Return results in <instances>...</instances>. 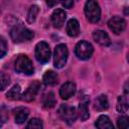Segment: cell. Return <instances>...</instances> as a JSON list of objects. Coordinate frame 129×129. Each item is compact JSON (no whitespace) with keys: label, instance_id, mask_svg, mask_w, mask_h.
I'll return each instance as SVG.
<instances>
[{"label":"cell","instance_id":"obj_22","mask_svg":"<svg viewBox=\"0 0 129 129\" xmlns=\"http://www.w3.org/2000/svg\"><path fill=\"white\" fill-rule=\"evenodd\" d=\"M117 110L120 113H126L128 111V102H127L126 97H124V96H119L118 97Z\"/></svg>","mask_w":129,"mask_h":129},{"label":"cell","instance_id":"obj_26","mask_svg":"<svg viewBox=\"0 0 129 129\" xmlns=\"http://www.w3.org/2000/svg\"><path fill=\"white\" fill-rule=\"evenodd\" d=\"M7 53V42L3 36H0V58Z\"/></svg>","mask_w":129,"mask_h":129},{"label":"cell","instance_id":"obj_25","mask_svg":"<svg viewBox=\"0 0 129 129\" xmlns=\"http://www.w3.org/2000/svg\"><path fill=\"white\" fill-rule=\"evenodd\" d=\"M117 126L118 128H121V129H127L129 127V119L127 116H121L118 118V121H117Z\"/></svg>","mask_w":129,"mask_h":129},{"label":"cell","instance_id":"obj_21","mask_svg":"<svg viewBox=\"0 0 129 129\" xmlns=\"http://www.w3.org/2000/svg\"><path fill=\"white\" fill-rule=\"evenodd\" d=\"M39 12V8L37 5H32L30 6L28 12H27V16H26V20L28 23H33L36 19V16Z\"/></svg>","mask_w":129,"mask_h":129},{"label":"cell","instance_id":"obj_24","mask_svg":"<svg viewBox=\"0 0 129 129\" xmlns=\"http://www.w3.org/2000/svg\"><path fill=\"white\" fill-rule=\"evenodd\" d=\"M10 84V78L8 75L0 71V91L6 89V87Z\"/></svg>","mask_w":129,"mask_h":129},{"label":"cell","instance_id":"obj_5","mask_svg":"<svg viewBox=\"0 0 129 129\" xmlns=\"http://www.w3.org/2000/svg\"><path fill=\"white\" fill-rule=\"evenodd\" d=\"M58 115L59 117L61 118V120H63L66 123L68 124H73L77 117H78V114H77V111L74 107L72 106H69L67 104H61L58 108Z\"/></svg>","mask_w":129,"mask_h":129},{"label":"cell","instance_id":"obj_29","mask_svg":"<svg viewBox=\"0 0 129 129\" xmlns=\"http://www.w3.org/2000/svg\"><path fill=\"white\" fill-rule=\"evenodd\" d=\"M4 121H5V118L2 116V114H0V127L2 126V124H3Z\"/></svg>","mask_w":129,"mask_h":129},{"label":"cell","instance_id":"obj_7","mask_svg":"<svg viewBox=\"0 0 129 129\" xmlns=\"http://www.w3.org/2000/svg\"><path fill=\"white\" fill-rule=\"evenodd\" d=\"M35 57L40 63H45L50 58V48L45 41H40L35 46Z\"/></svg>","mask_w":129,"mask_h":129},{"label":"cell","instance_id":"obj_3","mask_svg":"<svg viewBox=\"0 0 129 129\" xmlns=\"http://www.w3.org/2000/svg\"><path fill=\"white\" fill-rule=\"evenodd\" d=\"M69 56V50L66 44L59 43L55 46L53 51V64L56 69H61L67 63Z\"/></svg>","mask_w":129,"mask_h":129},{"label":"cell","instance_id":"obj_17","mask_svg":"<svg viewBox=\"0 0 129 129\" xmlns=\"http://www.w3.org/2000/svg\"><path fill=\"white\" fill-rule=\"evenodd\" d=\"M42 81L46 86H54L58 82V76L53 71H46L42 77Z\"/></svg>","mask_w":129,"mask_h":129},{"label":"cell","instance_id":"obj_10","mask_svg":"<svg viewBox=\"0 0 129 129\" xmlns=\"http://www.w3.org/2000/svg\"><path fill=\"white\" fill-rule=\"evenodd\" d=\"M66 18H67V13L64 12V10L60 8L55 9L51 14V22L53 26L56 28H60L63 25Z\"/></svg>","mask_w":129,"mask_h":129},{"label":"cell","instance_id":"obj_18","mask_svg":"<svg viewBox=\"0 0 129 129\" xmlns=\"http://www.w3.org/2000/svg\"><path fill=\"white\" fill-rule=\"evenodd\" d=\"M96 126H97L98 128H100V129H112V128H114V126H113L111 120H110L109 117L106 116V115H101V116L97 119V121H96Z\"/></svg>","mask_w":129,"mask_h":129},{"label":"cell","instance_id":"obj_4","mask_svg":"<svg viewBox=\"0 0 129 129\" xmlns=\"http://www.w3.org/2000/svg\"><path fill=\"white\" fill-rule=\"evenodd\" d=\"M85 14L90 22H98L101 17V9L96 0H87L85 4Z\"/></svg>","mask_w":129,"mask_h":129},{"label":"cell","instance_id":"obj_16","mask_svg":"<svg viewBox=\"0 0 129 129\" xmlns=\"http://www.w3.org/2000/svg\"><path fill=\"white\" fill-rule=\"evenodd\" d=\"M94 108L97 111H105L109 108V101L106 95H100L94 101Z\"/></svg>","mask_w":129,"mask_h":129},{"label":"cell","instance_id":"obj_6","mask_svg":"<svg viewBox=\"0 0 129 129\" xmlns=\"http://www.w3.org/2000/svg\"><path fill=\"white\" fill-rule=\"evenodd\" d=\"M94 48L92 44L86 40H81L77 43L75 52L80 59H89L93 54Z\"/></svg>","mask_w":129,"mask_h":129},{"label":"cell","instance_id":"obj_9","mask_svg":"<svg viewBox=\"0 0 129 129\" xmlns=\"http://www.w3.org/2000/svg\"><path fill=\"white\" fill-rule=\"evenodd\" d=\"M108 26H109L110 30L113 31L115 34H120L121 32L124 31V29L126 27V21L122 17L114 16L109 20Z\"/></svg>","mask_w":129,"mask_h":129},{"label":"cell","instance_id":"obj_23","mask_svg":"<svg viewBox=\"0 0 129 129\" xmlns=\"http://www.w3.org/2000/svg\"><path fill=\"white\" fill-rule=\"evenodd\" d=\"M43 127L42 125V121L40 119H37V118H32L28 121L27 125H26V128L27 129H41Z\"/></svg>","mask_w":129,"mask_h":129},{"label":"cell","instance_id":"obj_15","mask_svg":"<svg viewBox=\"0 0 129 129\" xmlns=\"http://www.w3.org/2000/svg\"><path fill=\"white\" fill-rule=\"evenodd\" d=\"M66 30H67L68 35H70V36H72V37L78 36L79 33H80V23H79V21L77 19L69 20Z\"/></svg>","mask_w":129,"mask_h":129},{"label":"cell","instance_id":"obj_2","mask_svg":"<svg viewBox=\"0 0 129 129\" xmlns=\"http://www.w3.org/2000/svg\"><path fill=\"white\" fill-rule=\"evenodd\" d=\"M15 71L20 73V74H24V75H32L34 72V68L32 64V61L30 60V58L25 55V54H19L15 60V64H14Z\"/></svg>","mask_w":129,"mask_h":129},{"label":"cell","instance_id":"obj_13","mask_svg":"<svg viewBox=\"0 0 129 129\" xmlns=\"http://www.w3.org/2000/svg\"><path fill=\"white\" fill-rule=\"evenodd\" d=\"M93 38L98 44L102 46H109L111 44V39L109 35L103 30H95L93 32Z\"/></svg>","mask_w":129,"mask_h":129},{"label":"cell","instance_id":"obj_19","mask_svg":"<svg viewBox=\"0 0 129 129\" xmlns=\"http://www.w3.org/2000/svg\"><path fill=\"white\" fill-rule=\"evenodd\" d=\"M55 103H56V100H55L54 94L52 92H48L42 98V106L45 109H50V108L54 107Z\"/></svg>","mask_w":129,"mask_h":129},{"label":"cell","instance_id":"obj_28","mask_svg":"<svg viewBox=\"0 0 129 129\" xmlns=\"http://www.w3.org/2000/svg\"><path fill=\"white\" fill-rule=\"evenodd\" d=\"M45 2L49 7H53L54 5H56L59 2V0H45Z\"/></svg>","mask_w":129,"mask_h":129},{"label":"cell","instance_id":"obj_27","mask_svg":"<svg viewBox=\"0 0 129 129\" xmlns=\"http://www.w3.org/2000/svg\"><path fill=\"white\" fill-rule=\"evenodd\" d=\"M59 2L64 8H71L74 4V0H59Z\"/></svg>","mask_w":129,"mask_h":129},{"label":"cell","instance_id":"obj_20","mask_svg":"<svg viewBox=\"0 0 129 129\" xmlns=\"http://www.w3.org/2000/svg\"><path fill=\"white\" fill-rule=\"evenodd\" d=\"M6 97L7 99L11 100V101H16L19 100L21 97V88L19 85H14L7 93H6Z\"/></svg>","mask_w":129,"mask_h":129},{"label":"cell","instance_id":"obj_14","mask_svg":"<svg viewBox=\"0 0 129 129\" xmlns=\"http://www.w3.org/2000/svg\"><path fill=\"white\" fill-rule=\"evenodd\" d=\"M14 119L15 122L18 124H22L24 123V121H26L28 115H29V110L25 107H18L16 109H14Z\"/></svg>","mask_w":129,"mask_h":129},{"label":"cell","instance_id":"obj_11","mask_svg":"<svg viewBox=\"0 0 129 129\" xmlns=\"http://www.w3.org/2000/svg\"><path fill=\"white\" fill-rule=\"evenodd\" d=\"M78 113H79V117L83 121H85L89 118V116H90V113H89V98L87 96H83L81 98Z\"/></svg>","mask_w":129,"mask_h":129},{"label":"cell","instance_id":"obj_1","mask_svg":"<svg viewBox=\"0 0 129 129\" xmlns=\"http://www.w3.org/2000/svg\"><path fill=\"white\" fill-rule=\"evenodd\" d=\"M10 36L14 42H23L32 39L34 33L25 26H23L21 23H19L13 26L10 31Z\"/></svg>","mask_w":129,"mask_h":129},{"label":"cell","instance_id":"obj_12","mask_svg":"<svg viewBox=\"0 0 129 129\" xmlns=\"http://www.w3.org/2000/svg\"><path fill=\"white\" fill-rule=\"evenodd\" d=\"M75 92H76V85H75V83L67 82V83H64L60 87V89H59V96H60L61 99L67 100V99L71 98L75 94Z\"/></svg>","mask_w":129,"mask_h":129},{"label":"cell","instance_id":"obj_8","mask_svg":"<svg viewBox=\"0 0 129 129\" xmlns=\"http://www.w3.org/2000/svg\"><path fill=\"white\" fill-rule=\"evenodd\" d=\"M40 88H41V85H40V83L38 81L32 82L28 86V88L26 89V91L23 93V95L21 96L22 97L21 99L23 101H25V102H31V101H33L35 99L36 95L38 94Z\"/></svg>","mask_w":129,"mask_h":129}]
</instances>
